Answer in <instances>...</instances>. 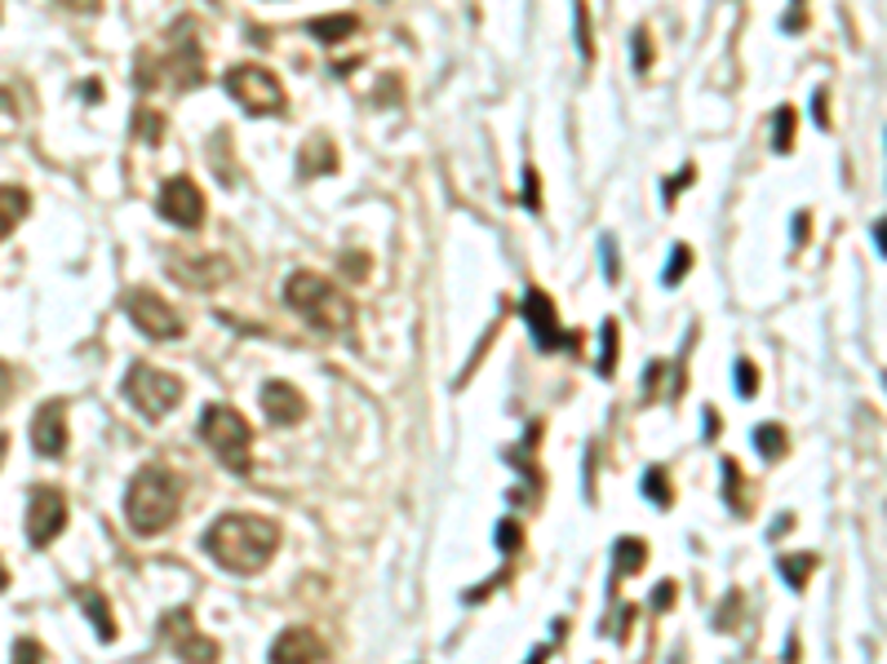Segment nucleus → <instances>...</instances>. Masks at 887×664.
<instances>
[{
	"label": "nucleus",
	"mask_w": 887,
	"mask_h": 664,
	"mask_svg": "<svg viewBox=\"0 0 887 664\" xmlns=\"http://www.w3.org/2000/svg\"><path fill=\"white\" fill-rule=\"evenodd\" d=\"M169 275L182 289H218V284L231 280V262L227 258H173Z\"/></svg>",
	"instance_id": "nucleus-15"
},
{
	"label": "nucleus",
	"mask_w": 887,
	"mask_h": 664,
	"mask_svg": "<svg viewBox=\"0 0 887 664\" xmlns=\"http://www.w3.org/2000/svg\"><path fill=\"white\" fill-rule=\"evenodd\" d=\"M644 559H648V545H644L639 536H626V541H617V572H621V576L639 572V567H644Z\"/></svg>",
	"instance_id": "nucleus-23"
},
{
	"label": "nucleus",
	"mask_w": 887,
	"mask_h": 664,
	"mask_svg": "<svg viewBox=\"0 0 887 664\" xmlns=\"http://www.w3.org/2000/svg\"><path fill=\"white\" fill-rule=\"evenodd\" d=\"M133 133H138L147 147H160V138H165V115L151 111V107H138V111H133Z\"/></svg>",
	"instance_id": "nucleus-22"
},
{
	"label": "nucleus",
	"mask_w": 887,
	"mask_h": 664,
	"mask_svg": "<svg viewBox=\"0 0 887 664\" xmlns=\"http://www.w3.org/2000/svg\"><path fill=\"white\" fill-rule=\"evenodd\" d=\"M182 510V479L165 465H142L124 487V519L138 536H156L173 527Z\"/></svg>",
	"instance_id": "nucleus-2"
},
{
	"label": "nucleus",
	"mask_w": 887,
	"mask_h": 664,
	"mask_svg": "<svg viewBox=\"0 0 887 664\" xmlns=\"http://www.w3.org/2000/svg\"><path fill=\"white\" fill-rule=\"evenodd\" d=\"M577 49H581L586 62L595 58V31H590V9H586V0H577Z\"/></svg>",
	"instance_id": "nucleus-28"
},
{
	"label": "nucleus",
	"mask_w": 887,
	"mask_h": 664,
	"mask_svg": "<svg viewBox=\"0 0 887 664\" xmlns=\"http://www.w3.org/2000/svg\"><path fill=\"white\" fill-rule=\"evenodd\" d=\"M795 124H799V120H795V107H781V111H777V133H773V151H777V155H786V151H790Z\"/></svg>",
	"instance_id": "nucleus-27"
},
{
	"label": "nucleus",
	"mask_w": 887,
	"mask_h": 664,
	"mask_svg": "<svg viewBox=\"0 0 887 664\" xmlns=\"http://www.w3.org/2000/svg\"><path fill=\"white\" fill-rule=\"evenodd\" d=\"M160 76H169V80H173V89H191V84L205 76V58H200V44H196V36H191V22H187V18L173 27V49L160 58V67H156V76L147 80V89H156V80H160Z\"/></svg>",
	"instance_id": "nucleus-9"
},
{
	"label": "nucleus",
	"mask_w": 887,
	"mask_h": 664,
	"mask_svg": "<svg viewBox=\"0 0 887 664\" xmlns=\"http://www.w3.org/2000/svg\"><path fill=\"white\" fill-rule=\"evenodd\" d=\"M630 44H635V71H648V67H652V44H648V27H639Z\"/></svg>",
	"instance_id": "nucleus-33"
},
{
	"label": "nucleus",
	"mask_w": 887,
	"mask_h": 664,
	"mask_svg": "<svg viewBox=\"0 0 887 664\" xmlns=\"http://www.w3.org/2000/svg\"><path fill=\"white\" fill-rule=\"evenodd\" d=\"M76 603H80V612L93 621L98 638H102V643H116V621H111V603L102 598V590H76Z\"/></svg>",
	"instance_id": "nucleus-18"
},
{
	"label": "nucleus",
	"mask_w": 887,
	"mask_h": 664,
	"mask_svg": "<svg viewBox=\"0 0 887 664\" xmlns=\"http://www.w3.org/2000/svg\"><path fill=\"white\" fill-rule=\"evenodd\" d=\"M31 447L44 461L67 456V403L62 399H49V403L36 408V416H31Z\"/></svg>",
	"instance_id": "nucleus-13"
},
{
	"label": "nucleus",
	"mask_w": 887,
	"mask_h": 664,
	"mask_svg": "<svg viewBox=\"0 0 887 664\" xmlns=\"http://www.w3.org/2000/svg\"><path fill=\"white\" fill-rule=\"evenodd\" d=\"M124 315L133 320V329L147 332L151 341H178L187 324H182V315L169 306V302H160L151 289H129L124 293Z\"/></svg>",
	"instance_id": "nucleus-8"
},
{
	"label": "nucleus",
	"mask_w": 887,
	"mask_h": 664,
	"mask_svg": "<svg viewBox=\"0 0 887 664\" xmlns=\"http://www.w3.org/2000/svg\"><path fill=\"white\" fill-rule=\"evenodd\" d=\"M4 452H9V434H0V461H4Z\"/></svg>",
	"instance_id": "nucleus-44"
},
{
	"label": "nucleus",
	"mask_w": 887,
	"mask_h": 664,
	"mask_svg": "<svg viewBox=\"0 0 887 664\" xmlns=\"http://www.w3.org/2000/svg\"><path fill=\"white\" fill-rule=\"evenodd\" d=\"M9 390H13V372L0 363V408H4V399H9Z\"/></svg>",
	"instance_id": "nucleus-40"
},
{
	"label": "nucleus",
	"mask_w": 887,
	"mask_h": 664,
	"mask_svg": "<svg viewBox=\"0 0 887 664\" xmlns=\"http://www.w3.org/2000/svg\"><path fill=\"white\" fill-rule=\"evenodd\" d=\"M755 447H759V456H768V461H781V456L790 452V439H786V430H781V425H759V430H755Z\"/></svg>",
	"instance_id": "nucleus-21"
},
{
	"label": "nucleus",
	"mask_w": 887,
	"mask_h": 664,
	"mask_svg": "<svg viewBox=\"0 0 887 664\" xmlns=\"http://www.w3.org/2000/svg\"><path fill=\"white\" fill-rule=\"evenodd\" d=\"M160 638L178 652V661L182 664H218V643L205 638V634L196 630V621H191L187 607H178V612H169V616L160 621Z\"/></svg>",
	"instance_id": "nucleus-11"
},
{
	"label": "nucleus",
	"mask_w": 887,
	"mask_h": 664,
	"mask_svg": "<svg viewBox=\"0 0 887 664\" xmlns=\"http://www.w3.org/2000/svg\"><path fill=\"white\" fill-rule=\"evenodd\" d=\"M9 664H44V647L36 638H18L13 643V661Z\"/></svg>",
	"instance_id": "nucleus-32"
},
{
	"label": "nucleus",
	"mask_w": 887,
	"mask_h": 664,
	"mask_svg": "<svg viewBox=\"0 0 887 664\" xmlns=\"http://www.w3.org/2000/svg\"><path fill=\"white\" fill-rule=\"evenodd\" d=\"M325 661H329L325 638L311 634V630H302V625L285 630V634L271 643V664H325Z\"/></svg>",
	"instance_id": "nucleus-14"
},
{
	"label": "nucleus",
	"mask_w": 887,
	"mask_h": 664,
	"mask_svg": "<svg viewBox=\"0 0 887 664\" xmlns=\"http://www.w3.org/2000/svg\"><path fill=\"white\" fill-rule=\"evenodd\" d=\"M62 527H67V496L49 483H36L27 492V545L49 550L53 536H62Z\"/></svg>",
	"instance_id": "nucleus-7"
},
{
	"label": "nucleus",
	"mask_w": 887,
	"mask_h": 664,
	"mask_svg": "<svg viewBox=\"0 0 887 664\" xmlns=\"http://www.w3.org/2000/svg\"><path fill=\"white\" fill-rule=\"evenodd\" d=\"M156 209L178 231H200V222H205V195L191 178H169L156 195Z\"/></svg>",
	"instance_id": "nucleus-10"
},
{
	"label": "nucleus",
	"mask_w": 887,
	"mask_h": 664,
	"mask_svg": "<svg viewBox=\"0 0 887 664\" xmlns=\"http://www.w3.org/2000/svg\"><path fill=\"white\" fill-rule=\"evenodd\" d=\"M347 275H351V280H365V275H369V258H365V253H347Z\"/></svg>",
	"instance_id": "nucleus-37"
},
{
	"label": "nucleus",
	"mask_w": 887,
	"mask_h": 664,
	"mask_svg": "<svg viewBox=\"0 0 887 664\" xmlns=\"http://www.w3.org/2000/svg\"><path fill=\"white\" fill-rule=\"evenodd\" d=\"M4 585H9V572H4V563H0V590H4Z\"/></svg>",
	"instance_id": "nucleus-45"
},
{
	"label": "nucleus",
	"mask_w": 887,
	"mask_h": 664,
	"mask_svg": "<svg viewBox=\"0 0 887 664\" xmlns=\"http://www.w3.org/2000/svg\"><path fill=\"white\" fill-rule=\"evenodd\" d=\"M31 213V195L27 187H13V182H0V244L18 231V222Z\"/></svg>",
	"instance_id": "nucleus-17"
},
{
	"label": "nucleus",
	"mask_w": 887,
	"mask_h": 664,
	"mask_svg": "<svg viewBox=\"0 0 887 664\" xmlns=\"http://www.w3.org/2000/svg\"><path fill=\"white\" fill-rule=\"evenodd\" d=\"M524 320H528V329H532V341H537V350H572L577 345V336L572 332L559 329V315H555V302L541 293V289H528V298H524Z\"/></svg>",
	"instance_id": "nucleus-12"
},
{
	"label": "nucleus",
	"mask_w": 887,
	"mask_h": 664,
	"mask_svg": "<svg viewBox=\"0 0 887 664\" xmlns=\"http://www.w3.org/2000/svg\"><path fill=\"white\" fill-rule=\"evenodd\" d=\"M795 244H808V213L795 218Z\"/></svg>",
	"instance_id": "nucleus-41"
},
{
	"label": "nucleus",
	"mask_w": 887,
	"mask_h": 664,
	"mask_svg": "<svg viewBox=\"0 0 887 664\" xmlns=\"http://www.w3.org/2000/svg\"><path fill=\"white\" fill-rule=\"evenodd\" d=\"M875 244H879V253L887 258V218L884 222H875Z\"/></svg>",
	"instance_id": "nucleus-42"
},
{
	"label": "nucleus",
	"mask_w": 887,
	"mask_h": 664,
	"mask_svg": "<svg viewBox=\"0 0 887 664\" xmlns=\"http://www.w3.org/2000/svg\"><path fill=\"white\" fill-rule=\"evenodd\" d=\"M262 412H267L271 425H293V421H302L307 399H302V390L289 385V381H267V385H262Z\"/></svg>",
	"instance_id": "nucleus-16"
},
{
	"label": "nucleus",
	"mask_w": 887,
	"mask_h": 664,
	"mask_svg": "<svg viewBox=\"0 0 887 664\" xmlns=\"http://www.w3.org/2000/svg\"><path fill=\"white\" fill-rule=\"evenodd\" d=\"M688 182H697V169H692V164H684V169H679V173L666 182V204H675V200H679V191H684Z\"/></svg>",
	"instance_id": "nucleus-35"
},
{
	"label": "nucleus",
	"mask_w": 887,
	"mask_h": 664,
	"mask_svg": "<svg viewBox=\"0 0 887 664\" xmlns=\"http://www.w3.org/2000/svg\"><path fill=\"white\" fill-rule=\"evenodd\" d=\"M670 603H675V585H661V590L652 594V607H657V612H666Z\"/></svg>",
	"instance_id": "nucleus-38"
},
{
	"label": "nucleus",
	"mask_w": 887,
	"mask_h": 664,
	"mask_svg": "<svg viewBox=\"0 0 887 664\" xmlns=\"http://www.w3.org/2000/svg\"><path fill=\"white\" fill-rule=\"evenodd\" d=\"M688 271H692V249H688V244H675V249H670V266L661 271V284H666V289H675V284H679Z\"/></svg>",
	"instance_id": "nucleus-25"
},
{
	"label": "nucleus",
	"mask_w": 887,
	"mask_h": 664,
	"mask_svg": "<svg viewBox=\"0 0 887 664\" xmlns=\"http://www.w3.org/2000/svg\"><path fill=\"white\" fill-rule=\"evenodd\" d=\"M724 492L732 496V510L746 514V501H741V465H737V461H724Z\"/></svg>",
	"instance_id": "nucleus-29"
},
{
	"label": "nucleus",
	"mask_w": 887,
	"mask_h": 664,
	"mask_svg": "<svg viewBox=\"0 0 887 664\" xmlns=\"http://www.w3.org/2000/svg\"><path fill=\"white\" fill-rule=\"evenodd\" d=\"M276 545L280 527L262 514H222L205 532V554L236 576H258L276 559Z\"/></svg>",
	"instance_id": "nucleus-1"
},
{
	"label": "nucleus",
	"mask_w": 887,
	"mask_h": 664,
	"mask_svg": "<svg viewBox=\"0 0 887 664\" xmlns=\"http://www.w3.org/2000/svg\"><path fill=\"white\" fill-rule=\"evenodd\" d=\"M307 31H311L316 40H325V44H338V40H347V36L360 31V18H356V13H325V18H311Z\"/></svg>",
	"instance_id": "nucleus-19"
},
{
	"label": "nucleus",
	"mask_w": 887,
	"mask_h": 664,
	"mask_svg": "<svg viewBox=\"0 0 887 664\" xmlns=\"http://www.w3.org/2000/svg\"><path fill=\"white\" fill-rule=\"evenodd\" d=\"M285 302H289L293 315H302V324H311L325 336L351 332V324H356L351 298L338 284H329L325 275H316V271H293L289 284H285Z\"/></svg>",
	"instance_id": "nucleus-3"
},
{
	"label": "nucleus",
	"mask_w": 887,
	"mask_h": 664,
	"mask_svg": "<svg viewBox=\"0 0 887 664\" xmlns=\"http://www.w3.org/2000/svg\"><path fill=\"white\" fill-rule=\"evenodd\" d=\"M519 541H524L519 523H510V519H506V523L497 527V550H501V554H515V550H519Z\"/></svg>",
	"instance_id": "nucleus-34"
},
{
	"label": "nucleus",
	"mask_w": 887,
	"mask_h": 664,
	"mask_svg": "<svg viewBox=\"0 0 887 664\" xmlns=\"http://www.w3.org/2000/svg\"><path fill=\"white\" fill-rule=\"evenodd\" d=\"M604 275L617 280V258H612V240H604Z\"/></svg>",
	"instance_id": "nucleus-39"
},
{
	"label": "nucleus",
	"mask_w": 887,
	"mask_h": 664,
	"mask_svg": "<svg viewBox=\"0 0 887 664\" xmlns=\"http://www.w3.org/2000/svg\"><path fill=\"white\" fill-rule=\"evenodd\" d=\"M120 390H124V399L133 403V412L147 416V421H160V416H169V412L182 403V381H178L173 372L151 368V363H133V368L124 372Z\"/></svg>",
	"instance_id": "nucleus-5"
},
{
	"label": "nucleus",
	"mask_w": 887,
	"mask_h": 664,
	"mask_svg": "<svg viewBox=\"0 0 887 664\" xmlns=\"http://www.w3.org/2000/svg\"><path fill=\"white\" fill-rule=\"evenodd\" d=\"M227 93L249 111V115H280L285 111V84L276 71L258 62H240L227 71Z\"/></svg>",
	"instance_id": "nucleus-6"
},
{
	"label": "nucleus",
	"mask_w": 887,
	"mask_h": 664,
	"mask_svg": "<svg viewBox=\"0 0 887 664\" xmlns=\"http://www.w3.org/2000/svg\"><path fill=\"white\" fill-rule=\"evenodd\" d=\"M307 178H316V173H333L338 169V147L329 142V138H311L307 147H302V164H298Z\"/></svg>",
	"instance_id": "nucleus-20"
},
{
	"label": "nucleus",
	"mask_w": 887,
	"mask_h": 664,
	"mask_svg": "<svg viewBox=\"0 0 887 664\" xmlns=\"http://www.w3.org/2000/svg\"><path fill=\"white\" fill-rule=\"evenodd\" d=\"M612 363H617V324L608 320L604 324V354H599V372L612 376Z\"/></svg>",
	"instance_id": "nucleus-30"
},
{
	"label": "nucleus",
	"mask_w": 887,
	"mask_h": 664,
	"mask_svg": "<svg viewBox=\"0 0 887 664\" xmlns=\"http://www.w3.org/2000/svg\"><path fill=\"white\" fill-rule=\"evenodd\" d=\"M644 496H648V501H657L661 510H666V505H675V492H670V479H666V470H661V465H652V470L644 474Z\"/></svg>",
	"instance_id": "nucleus-24"
},
{
	"label": "nucleus",
	"mask_w": 887,
	"mask_h": 664,
	"mask_svg": "<svg viewBox=\"0 0 887 664\" xmlns=\"http://www.w3.org/2000/svg\"><path fill=\"white\" fill-rule=\"evenodd\" d=\"M200 439L209 443V452H213L231 474L249 479V470H253V430H249V421H245L236 408L209 403V408L200 412Z\"/></svg>",
	"instance_id": "nucleus-4"
},
{
	"label": "nucleus",
	"mask_w": 887,
	"mask_h": 664,
	"mask_svg": "<svg viewBox=\"0 0 887 664\" xmlns=\"http://www.w3.org/2000/svg\"><path fill=\"white\" fill-rule=\"evenodd\" d=\"M80 93H84V98H89V102H98V98H102V89H98V80H84V89H80Z\"/></svg>",
	"instance_id": "nucleus-43"
},
{
	"label": "nucleus",
	"mask_w": 887,
	"mask_h": 664,
	"mask_svg": "<svg viewBox=\"0 0 887 664\" xmlns=\"http://www.w3.org/2000/svg\"><path fill=\"white\" fill-rule=\"evenodd\" d=\"M777 572H781V576H786V581H790V585H795V590H799V585H804V581H808V576H813V572H817V559H813V554H804V559H795V554H786V559H781V563H777Z\"/></svg>",
	"instance_id": "nucleus-26"
},
{
	"label": "nucleus",
	"mask_w": 887,
	"mask_h": 664,
	"mask_svg": "<svg viewBox=\"0 0 887 664\" xmlns=\"http://www.w3.org/2000/svg\"><path fill=\"white\" fill-rule=\"evenodd\" d=\"M524 204H528V209H541V195H537V173H532V169H524Z\"/></svg>",
	"instance_id": "nucleus-36"
},
{
	"label": "nucleus",
	"mask_w": 887,
	"mask_h": 664,
	"mask_svg": "<svg viewBox=\"0 0 887 664\" xmlns=\"http://www.w3.org/2000/svg\"><path fill=\"white\" fill-rule=\"evenodd\" d=\"M755 390H759V372H755V363H750V359H737V394L750 399Z\"/></svg>",
	"instance_id": "nucleus-31"
}]
</instances>
